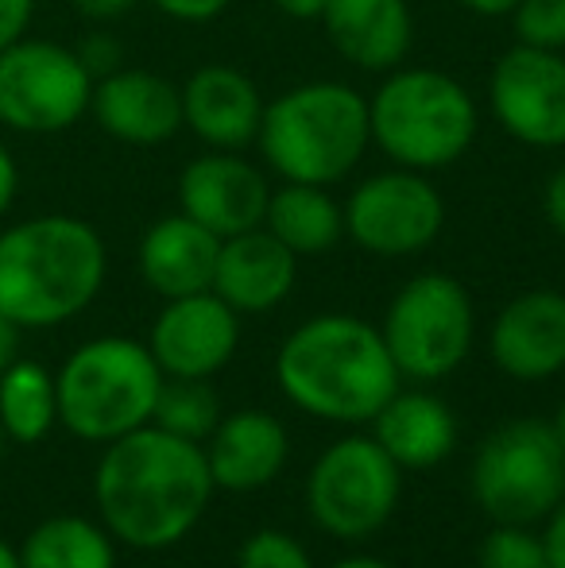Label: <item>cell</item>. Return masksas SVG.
<instances>
[{
	"label": "cell",
	"mask_w": 565,
	"mask_h": 568,
	"mask_svg": "<svg viewBox=\"0 0 565 568\" xmlns=\"http://www.w3.org/2000/svg\"><path fill=\"white\" fill-rule=\"evenodd\" d=\"M0 568H23V565H20V549L8 546L4 538H0Z\"/></svg>",
	"instance_id": "41"
},
{
	"label": "cell",
	"mask_w": 565,
	"mask_h": 568,
	"mask_svg": "<svg viewBox=\"0 0 565 568\" xmlns=\"http://www.w3.org/2000/svg\"><path fill=\"white\" fill-rule=\"evenodd\" d=\"M565 495V453L551 422L515 418L484 437L473 499L496 526H538Z\"/></svg>",
	"instance_id": "7"
},
{
	"label": "cell",
	"mask_w": 565,
	"mask_h": 568,
	"mask_svg": "<svg viewBox=\"0 0 565 568\" xmlns=\"http://www.w3.org/2000/svg\"><path fill=\"white\" fill-rule=\"evenodd\" d=\"M551 429H554V437H558V445H562V453H565V398L558 403V410H554Z\"/></svg>",
	"instance_id": "42"
},
{
	"label": "cell",
	"mask_w": 565,
	"mask_h": 568,
	"mask_svg": "<svg viewBox=\"0 0 565 568\" xmlns=\"http://www.w3.org/2000/svg\"><path fill=\"white\" fill-rule=\"evenodd\" d=\"M543 213L551 221V229L565 240V163L546 179L543 186Z\"/></svg>",
	"instance_id": "34"
},
{
	"label": "cell",
	"mask_w": 565,
	"mask_h": 568,
	"mask_svg": "<svg viewBox=\"0 0 565 568\" xmlns=\"http://www.w3.org/2000/svg\"><path fill=\"white\" fill-rule=\"evenodd\" d=\"M109 275L101 232L70 213H39L0 232V314L54 329L93 306Z\"/></svg>",
	"instance_id": "3"
},
{
	"label": "cell",
	"mask_w": 565,
	"mask_h": 568,
	"mask_svg": "<svg viewBox=\"0 0 565 568\" xmlns=\"http://www.w3.org/2000/svg\"><path fill=\"white\" fill-rule=\"evenodd\" d=\"M0 426L12 445H36L59 426V390L43 364L12 359L0 372Z\"/></svg>",
	"instance_id": "25"
},
{
	"label": "cell",
	"mask_w": 565,
	"mask_h": 568,
	"mask_svg": "<svg viewBox=\"0 0 565 568\" xmlns=\"http://www.w3.org/2000/svg\"><path fill=\"white\" fill-rule=\"evenodd\" d=\"M488 109L515 143L565 148V51L507 47L488 74Z\"/></svg>",
	"instance_id": "12"
},
{
	"label": "cell",
	"mask_w": 565,
	"mask_h": 568,
	"mask_svg": "<svg viewBox=\"0 0 565 568\" xmlns=\"http://www.w3.org/2000/svg\"><path fill=\"white\" fill-rule=\"evenodd\" d=\"M345 236L380 260H407L442 236L445 197L423 171L387 166L356 182L345 197Z\"/></svg>",
	"instance_id": "11"
},
{
	"label": "cell",
	"mask_w": 565,
	"mask_h": 568,
	"mask_svg": "<svg viewBox=\"0 0 565 568\" xmlns=\"http://www.w3.org/2000/svg\"><path fill=\"white\" fill-rule=\"evenodd\" d=\"M205 449L159 426H140L105 445L93 471L101 526L121 546L171 549L202 523L213 499Z\"/></svg>",
	"instance_id": "1"
},
{
	"label": "cell",
	"mask_w": 565,
	"mask_h": 568,
	"mask_svg": "<svg viewBox=\"0 0 565 568\" xmlns=\"http://www.w3.org/2000/svg\"><path fill=\"white\" fill-rule=\"evenodd\" d=\"M330 568H395V565H387V561H384V557L353 554V557H341V561H333Z\"/></svg>",
	"instance_id": "40"
},
{
	"label": "cell",
	"mask_w": 565,
	"mask_h": 568,
	"mask_svg": "<svg viewBox=\"0 0 565 568\" xmlns=\"http://www.w3.org/2000/svg\"><path fill=\"white\" fill-rule=\"evenodd\" d=\"M36 8L39 0H0V51L28 36L31 20H36Z\"/></svg>",
	"instance_id": "32"
},
{
	"label": "cell",
	"mask_w": 565,
	"mask_h": 568,
	"mask_svg": "<svg viewBox=\"0 0 565 568\" xmlns=\"http://www.w3.org/2000/svg\"><path fill=\"white\" fill-rule=\"evenodd\" d=\"M179 90L182 128L210 151H244L256 143L268 101L244 70L225 67V62H205Z\"/></svg>",
	"instance_id": "17"
},
{
	"label": "cell",
	"mask_w": 565,
	"mask_h": 568,
	"mask_svg": "<svg viewBox=\"0 0 565 568\" xmlns=\"http://www.w3.org/2000/svg\"><path fill=\"white\" fill-rule=\"evenodd\" d=\"M294 278H299V255L260 225L221 240L210 291L236 314H268L291 298Z\"/></svg>",
	"instance_id": "19"
},
{
	"label": "cell",
	"mask_w": 565,
	"mask_h": 568,
	"mask_svg": "<svg viewBox=\"0 0 565 568\" xmlns=\"http://www.w3.org/2000/svg\"><path fill=\"white\" fill-rule=\"evenodd\" d=\"M23 568H117V538L82 515H51L23 538Z\"/></svg>",
	"instance_id": "24"
},
{
	"label": "cell",
	"mask_w": 565,
	"mask_h": 568,
	"mask_svg": "<svg viewBox=\"0 0 565 568\" xmlns=\"http://www.w3.org/2000/svg\"><path fill=\"white\" fill-rule=\"evenodd\" d=\"M140 0H74L78 16H85L90 23H113L121 16H129Z\"/></svg>",
	"instance_id": "35"
},
{
	"label": "cell",
	"mask_w": 565,
	"mask_h": 568,
	"mask_svg": "<svg viewBox=\"0 0 565 568\" xmlns=\"http://www.w3.org/2000/svg\"><path fill=\"white\" fill-rule=\"evenodd\" d=\"M369 426L380 449L392 456L403 471L434 468L457 445L453 410L430 390H395Z\"/></svg>",
	"instance_id": "22"
},
{
	"label": "cell",
	"mask_w": 565,
	"mask_h": 568,
	"mask_svg": "<svg viewBox=\"0 0 565 568\" xmlns=\"http://www.w3.org/2000/svg\"><path fill=\"white\" fill-rule=\"evenodd\" d=\"M90 113L109 140L159 148L182 132V90L155 70L121 67L93 82Z\"/></svg>",
	"instance_id": "16"
},
{
	"label": "cell",
	"mask_w": 565,
	"mask_h": 568,
	"mask_svg": "<svg viewBox=\"0 0 565 568\" xmlns=\"http://www.w3.org/2000/svg\"><path fill=\"white\" fill-rule=\"evenodd\" d=\"M218 252L221 236L190 221L186 213H171L143 232L137 267L148 291H155L163 302L186 298V294H202L213 286Z\"/></svg>",
	"instance_id": "21"
},
{
	"label": "cell",
	"mask_w": 565,
	"mask_h": 568,
	"mask_svg": "<svg viewBox=\"0 0 565 568\" xmlns=\"http://www.w3.org/2000/svg\"><path fill=\"white\" fill-rule=\"evenodd\" d=\"M372 143L407 171H445L461 163L481 132V113L465 85L434 67H395L369 98Z\"/></svg>",
	"instance_id": "5"
},
{
	"label": "cell",
	"mask_w": 565,
	"mask_h": 568,
	"mask_svg": "<svg viewBox=\"0 0 565 568\" xmlns=\"http://www.w3.org/2000/svg\"><path fill=\"white\" fill-rule=\"evenodd\" d=\"M8 445H12V442H8V434H4V426H0V456H4V453H8Z\"/></svg>",
	"instance_id": "43"
},
{
	"label": "cell",
	"mask_w": 565,
	"mask_h": 568,
	"mask_svg": "<svg viewBox=\"0 0 565 568\" xmlns=\"http://www.w3.org/2000/svg\"><path fill=\"white\" fill-rule=\"evenodd\" d=\"M16 194H20V166H16L12 148L0 140V217L16 205Z\"/></svg>",
	"instance_id": "36"
},
{
	"label": "cell",
	"mask_w": 565,
	"mask_h": 568,
	"mask_svg": "<svg viewBox=\"0 0 565 568\" xmlns=\"http://www.w3.org/2000/svg\"><path fill=\"white\" fill-rule=\"evenodd\" d=\"M275 8L286 16V20H317L322 16V8H325V0H272Z\"/></svg>",
	"instance_id": "39"
},
{
	"label": "cell",
	"mask_w": 565,
	"mask_h": 568,
	"mask_svg": "<svg viewBox=\"0 0 565 568\" xmlns=\"http://www.w3.org/2000/svg\"><path fill=\"white\" fill-rule=\"evenodd\" d=\"M93 78L74 47L31 39L0 51V128L16 135H59L90 113Z\"/></svg>",
	"instance_id": "10"
},
{
	"label": "cell",
	"mask_w": 565,
	"mask_h": 568,
	"mask_svg": "<svg viewBox=\"0 0 565 568\" xmlns=\"http://www.w3.org/2000/svg\"><path fill=\"white\" fill-rule=\"evenodd\" d=\"M148 4L174 23H210L229 12L233 0H148Z\"/></svg>",
	"instance_id": "31"
},
{
	"label": "cell",
	"mask_w": 565,
	"mask_h": 568,
	"mask_svg": "<svg viewBox=\"0 0 565 568\" xmlns=\"http://www.w3.org/2000/svg\"><path fill=\"white\" fill-rule=\"evenodd\" d=\"M512 23L523 47L565 51V0H519Z\"/></svg>",
	"instance_id": "28"
},
{
	"label": "cell",
	"mask_w": 565,
	"mask_h": 568,
	"mask_svg": "<svg viewBox=\"0 0 565 568\" xmlns=\"http://www.w3.org/2000/svg\"><path fill=\"white\" fill-rule=\"evenodd\" d=\"M268 197L264 171L241 151H205L179 174V213L221 240L264 225Z\"/></svg>",
	"instance_id": "14"
},
{
	"label": "cell",
	"mask_w": 565,
	"mask_h": 568,
	"mask_svg": "<svg viewBox=\"0 0 565 568\" xmlns=\"http://www.w3.org/2000/svg\"><path fill=\"white\" fill-rule=\"evenodd\" d=\"M20 333H23L20 325L0 314V372H4L12 359H20Z\"/></svg>",
	"instance_id": "38"
},
{
	"label": "cell",
	"mask_w": 565,
	"mask_h": 568,
	"mask_svg": "<svg viewBox=\"0 0 565 568\" xmlns=\"http://www.w3.org/2000/svg\"><path fill=\"white\" fill-rule=\"evenodd\" d=\"M317 20L333 51L364 74L403 67L415 43V16L407 0H325Z\"/></svg>",
	"instance_id": "18"
},
{
	"label": "cell",
	"mask_w": 565,
	"mask_h": 568,
	"mask_svg": "<svg viewBox=\"0 0 565 568\" xmlns=\"http://www.w3.org/2000/svg\"><path fill=\"white\" fill-rule=\"evenodd\" d=\"M256 148L283 182L337 186L372 148L369 98L349 82H302L264 105Z\"/></svg>",
	"instance_id": "4"
},
{
	"label": "cell",
	"mask_w": 565,
	"mask_h": 568,
	"mask_svg": "<svg viewBox=\"0 0 565 568\" xmlns=\"http://www.w3.org/2000/svg\"><path fill=\"white\" fill-rule=\"evenodd\" d=\"M264 229L291 247L294 255H325L345 236V210L330 194V186H310V182H283L272 190L264 213Z\"/></svg>",
	"instance_id": "23"
},
{
	"label": "cell",
	"mask_w": 565,
	"mask_h": 568,
	"mask_svg": "<svg viewBox=\"0 0 565 568\" xmlns=\"http://www.w3.org/2000/svg\"><path fill=\"white\" fill-rule=\"evenodd\" d=\"M236 568H314V557L291 534L256 530L244 538L241 554H236Z\"/></svg>",
	"instance_id": "29"
},
{
	"label": "cell",
	"mask_w": 565,
	"mask_h": 568,
	"mask_svg": "<svg viewBox=\"0 0 565 568\" xmlns=\"http://www.w3.org/2000/svg\"><path fill=\"white\" fill-rule=\"evenodd\" d=\"M241 344V314L213 291L167 298L148 333V352L167 379H213Z\"/></svg>",
	"instance_id": "13"
},
{
	"label": "cell",
	"mask_w": 565,
	"mask_h": 568,
	"mask_svg": "<svg viewBox=\"0 0 565 568\" xmlns=\"http://www.w3.org/2000/svg\"><path fill=\"white\" fill-rule=\"evenodd\" d=\"M202 449L218 491L252 495L283 471L291 437H286V426L275 414L236 410L221 414V422L202 442Z\"/></svg>",
	"instance_id": "20"
},
{
	"label": "cell",
	"mask_w": 565,
	"mask_h": 568,
	"mask_svg": "<svg viewBox=\"0 0 565 568\" xmlns=\"http://www.w3.org/2000/svg\"><path fill=\"white\" fill-rule=\"evenodd\" d=\"M488 356L519 383H543L565 372V294L551 286L515 294L492 322Z\"/></svg>",
	"instance_id": "15"
},
{
	"label": "cell",
	"mask_w": 565,
	"mask_h": 568,
	"mask_svg": "<svg viewBox=\"0 0 565 568\" xmlns=\"http://www.w3.org/2000/svg\"><path fill=\"white\" fill-rule=\"evenodd\" d=\"M163 379L167 375L143 341L93 337L78 344L54 375L59 426L90 445L117 442L132 429L151 426Z\"/></svg>",
	"instance_id": "6"
},
{
	"label": "cell",
	"mask_w": 565,
	"mask_h": 568,
	"mask_svg": "<svg viewBox=\"0 0 565 568\" xmlns=\"http://www.w3.org/2000/svg\"><path fill=\"white\" fill-rule=\"evenodd\" d=\"M403 379L437 383L468 359L476 337V310L465 283L445 271H426L395 291L380 325Z\"/></svg>",
	"instance_id": "8"
},
{
	"label": "cell",
	"mask_w": 565,
	"mask_h": 568,
	"mask_svg": "<svg viewBox=\"0 0 565 568\" xmlns=\"http://www.w3.org/2000/svg\"><path fill=\"white\" fill-rule=\"evenodd\" d=\"M457 4L473 16H484V20H504L519 8V0H457Z\"/></svg>",
	"instance_id": "37"
},
{
	"label": "cell",
	"mask_w": 565,
	"mask_h": 568,
	"mask_svg": "<svg viewBox=\"0 0 565 568\" xmlns=\"http://www.w3.org/2000/svg\"><path fill=\"white\" fill-rule=\"evenodd\" d=\"M538 538H543L551 568H565V495H562L558 507L543 518V534H538Z\"/></svg>",
	"instance_id": "33"
},
{
	"label": "cell",
	"mask_w": 565,
	"mask_h": 568,
	"mask_svg": "<svg viewBox=\"0 0 565 568\" xmlns=\"http://www.w3.org/2000/svg\"><path fill=\"white\" fill-rule=\"evenodd\" d=\"M218 422H221V398L210 387V379H163L151 426L202 445Z\"/></svg>",
	"instance_id": "26"
},
{
	"label": "cell",
	"mask_w": 565,
	"mask_h": 568,
	"mask_svg": "<svg viewBox=\"0 0 565 568\" xmlns=\"http://www.w3.org/2000/svg\"><path fill=\"white\" fill-rule=\"evenodd\" d=\"M476 568H551L543 538L531 526H496L476 549Z\"/></svg>",
	"instance_id": "27"
},
{
	"label": "cell",
	"mask_w": 565,
	"mask_h": 568,
	"mask_svg": "<svg viewBox=\"0 0 565 568\" xmlns=\"http://www.w3.org/2000/svg\"><path fill=\"white\" fill-rule=\"evenodd\" d=\"M275 383L286 403L310 418L361 426L384 410L403 375L380 325L353 314H317L280 344Z\"/></svg>",
	"instance_id": "2"
},
{
	"label": "cell",
	"mask_w": 565,
	"mask_h": 568,
	"mask_svg": "<svg viewBox=\"0 0 565 568\" xmlns=\"http://www.w3.org/2000/svg\"><path fill=\"white\" fill-rule=\"evenodd\" d=\"M74 51H78V59H82V67L90 70L93 82L124 67V47H121V39L109 36V31H90V36H85L82 43L74 47Z\"/></svg>",
	"instance_id": "30"
},
{
	"label": "cell",
	"mask_w": 565,
	"mask_h": 568,
	"mask_svg": "<svg viewBox=\"0 0 565 568\" xmlns=\"http://www.w3.org/2000/svg\"><path fill=\"white\" fill-rule=\"evenodd\" d=\"M403 491V468L372 434L337 437L306 476V515L337 541H364L392 523Z\"/></svg>",
	"instance_id": "9"
}]
</instances>
